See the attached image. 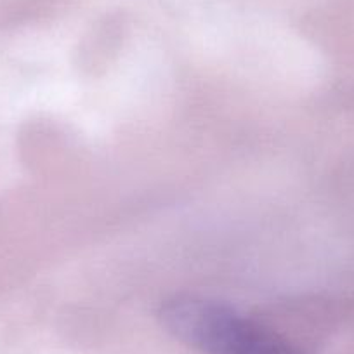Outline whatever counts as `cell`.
I'll list each match as a JSON object with an SVG mask.
<instances>
[{"label":"cell","instance_id":"cell-1","mask_svg":"<svg viewBox=\"0 0 354 354\" xmlns=\"http://www.w3.org/2000/svg\"><path fill=\"white\" fill-rule=\"evenodd\" d=\"M160 318L174 337L202 354H302L273 330L205 297L167 301Z\"/></svg>","mask_w":354,"mask_h":354}]
</instances>
